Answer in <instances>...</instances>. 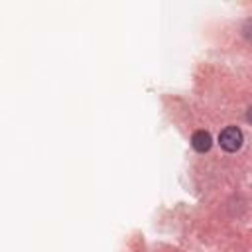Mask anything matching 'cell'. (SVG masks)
<instances>
[{"instance_id": "obj_1", "label": "cell", "mask_w": 252, "mask_h": 252, "mask_svg": "<svg viewBox=\"0 0 252 252\" xmlns=\"http://www.w3.org/2000/svg\"><path fill=\"white\" fill-rule=\"evenodd\" d=\"M219 144H220V148L226 150V152H236V150H240V146H242V132H240L236 126H228V128H224V130L220 132Z\"/></svg>"}, {"instance_id": "obj_2", "label": "cell", "mask_w": 252, "mask_h": 252, "mask_svg": "<svg viewBox=\"0 0 252 252\" xmlns=\"http://www.w3.org/2000/svg\"><path fill=\"white\" fill-rule=\"evenodd\" d=\"M191 144H193V148H195L197 152L205 154V152L211 150L213 140H211V134H209V132H205V130H197V132L193 134V138H191Z\"/></svg>"}, {"instance_id": "obj_3", "label": "cell", "mask_w": 252, "mask_h": 252, "mask_svg": "<svg viewBox=\"0 0 252 252\" xmlns=\"http://www.w3.org/2000/svg\"><path fill=\"white\" fill-rule=\"evenodd\" d=\"M248 120H250V122H252V108H250V110H248Z\"/></svg>"}]
</instances>
